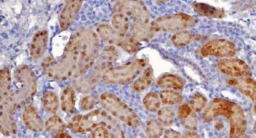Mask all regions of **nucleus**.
I'll return each instance as SVG.
<instances>
[{"mask_svg":"<svg viewBox=\"0 0 256 138\" xmlns=\"http://www.w3.org/2000/svg\"><path fill=\"white\" fill-rule=\"evenodd\" d=\"M198 23V19L190 14L178 13L159 18L152 22L156 32H180L190 28Z\"/></svg>","mask_w":256,"mask_h":138,"instance_id":"6e6552de","label":"nucleus"},{"mask_svg":"<svg viewBox=\"0 0 256 138\" xmlns=\"http://www.w3.org/2000/svg\"><path fill=\"white\" fill-rule=\"evenodd\" d=\"M220 71L232 78H250L252 75L250 66L240 59L228 58L220 60L218 64Z\"/></svg>","mask_w":256,"mask_h":138,"instance_id":"f8f14e48","label":"nucleus"},{"mask_svg":"<svg viewBox=\"0 0 256 138\" xmlns=\"http://www.w3.org/2000/svg\"><path fill=\"white\" fill-rule=\"evenodd\" d=\"M181 124L186 130H189L190 132H195L198 129V117L196 115L195 112L192 111L189 115H187L186 118L181 120Z\"/></svg>","mask_w":256,"mask_h":138,"instance_id":"c9c22d12","label":"nucleus"},{"mask_svg":"<svg viewBox=\"0 0 256 138\" xmlns=\"http://www.w3.org/2000/svg\"><path fill=\"white\" fill-rule=\"evenodd\" d=\"M218 116H224L230 122V138H242L247 128L244 111L240 105L224 98H214L202 111V118L211 122Z\"/></svg>","mask_w":256,"mask_h":138,"instance_id":"f257e3e1","label":"nucleus"},{"mask_svg":"<svg viewBox=\"0 0 256 138\" xmlns=\"http://www.w3.org/2000/svg\"><path fill=\"white\" fill-rule=\"evenodd\" d=\"M200 38V36L190 31H180V32H176L174 35L171 38V42L174 44V46L177 47H183L192 44L194 41L198 40Z\"/></svg>","mask_w":256,"mask_h":138,"instance_id":"4be33fe9","label":"nucleus"},{"mask_svg":"<svg viewBox=\"0 0 256 138\" xmlns=\"http://www.w3.org/2000/svg\"><path fill=\"white\" fill-rule=\"evenodd\" d=\"M186 84L183 78L177 75L164 74L156 80V86L164 90H182Z\"/></svg>","mask_w":256,"mask_h":138,"instance_id":"6ab92c4d","label":"nucleus"},{"mask_svg":"<svg viewBox=\"0 0 256 138\" xmlns=\"http://www.w3.org/2000/svg\"><path fill=\"white\" fill-rule=\"evenodd\" d=\"M192 8L194 10V12H196L202 16H205V18H218L220 19V18H224L226 16L224 10L216 8V7L210 6L207 4L193 3L192 4Z\"/></svg>","mask_w":256,"mask_h":138,"instance_id":"aec40b11","label":"nucleus"},{"mask_svg":"<svg viewBox=\"0 0 256 138\" xmlns=\"http://www.w3.org/2000/svg\"><path fill=\"white\" fill-rule=\"evenodd\" d=\"M146 135L148 138H160L164 134V126L158 120H150L147 122Z\"/></svg>","mask_w":256,"mask_h":138,"instance_id":"c85d7f7f","label":"nucleus"},{"mask_svg":"<svg viewBox=\"0 0 256 138\" xmlns=\"http://www.w3.org/2000/svg\"><path fill=\"white\" fill-rule=\"evenodd\" d=\"M230 86L235 87L244 95L247 96L251 100L256 101V81L253 78H232L227 80Z\"/></svg>","mask_w":256,"mask_h":138,"instance_id":"dca6fc26","label":"nucleus"},{"mask_svg":"<svg viewBox=\"0 0 256 138\" xmlns=\"http://www.w3.org/2000/svg\"><path fill=\"white\" fill-rule=\"evenodd\" d=\"M114 14H125L135 22L148 23L150 12L142 1H120L114 7Z\"/></svg>","mask_w":256,"mask_h":138,"instance_id":"9d476101","label":"nucleus"},{"mask_svg":"<svg viewBox=\"0 0 256 138\" xmlns=\"http://www.w3.org/2000/svg\"><path fill=\"white\" fill-rule=\"evenodd\" d=\"M182 138H201L195 132H187L182 136Z\"/></svg>","mask_w":256,"mask_h":138,"instance_id":"a19ab883","label":"nucleus"},{"mask_svg":"<svg viewBox=\"0 0 256 138\" xmlns=\"http://www.w3.org/2000/svg\"><path fill=\"white\" fill-rule=\"evenodd\" d=\"M48 46V32L41 30L35 34L30 46V56L32 60H38L43 58Z\"/></svg>","mask_w":256,"mask_h":138,"instance_id":"4468645a","label":"nucleus"},{"mask_svg":"<svg viewBox=\"0 0 256 138\" xmlns=\"http://www.w3.org/2000/svg\"><path fill=\"white\" fill-rule=\"evenodd\" d=\"M73 138L71 136L68 135L67 133L65 132H60L58 133L55 136V138Z\"/></svg>","mask_w":256,"mask_h":138,"instance_id":"79ce46f5","label":"nucleus"},{"mask_svg":"<svg viewBox=\"0 0 256 138\" xmlns=\"http://www.w3.org/2000/svg\"><path fill=\"white\" fill-rule=\"evenodd\" d=\"M22 120L25 126L34 132H41L44 130V122L37 110L32 105H28L25 108L22 114Z\"/></svg>","mask_w":256,"mask_h":138,"instance_id":"2eb2a0df","label":"nucleus"},{"mask_svg":"<svg viewBox=\"0 0 256 138\" xmlns=\"http://www.w3.org/2000/svg\"><path fill=\"white\" fill-rule=\"evenodd\" d=\"M119 47L124 50L126 52L129 53L130 55H134L138 52H140V41L135 40L131 35H124L122 40L120 43Z\"/></svg>","mask_w":256,"mask_h":138,"instance_id":"bb28decb","label":"nucleus"},{"mask_svg":"<svg viewBox=\"0 0 256 138\" xmlns=\"http://www.w3.org/2000/svg\"><path fill=\"white\" fill-rule=\"evenodd\" d=\"M160 101L165 105H176L181 104L183 96L180 92L172 90H164L160 92Z\"/></svg>","mask_w":256,"mask_h":138,"instance_id":"cd10ccee","label":"nucleus"},{"mask_svg":"<svg viewBox=\"0 0 256 138\" xmlns=\"http://www.w3.org/2000/svg\"><path fill=\"white\" fill-rule=\"evenodd\" d=\"M254 134L256 135V122H254Z\"/></svg>","mask_w":256,"mask_h":138,"instance_id":"37998d69","label":"nucleus"},{"mask_svg":"<svg viewBox=\"0 0 256 138\" xmlns=\"http://www.w3.org/2000/svg\"><path fill=\"white\" fill-rule=\"evenodd\" d=\"M158 120L164 126H171L175 121V112L170 106H163L158 110Z\"/></svg>","mask_w":256,"mask_h":138,"instance_id":"c756f323","label":"nucleus"},{"mask_svg":"<svg viewBox=\"0 0 256 138\" xmlns=\"http://www.w3.org/2000/svg\"><path fill=\"white\" fill-rule=\"evenodd\" d=\"M160 98L156 92H150L144 98V105L150 112H158L160 108Z\"/></svg>","mask_w":256,"mask_h":138,"instance_id":"2f4dec72","label":"nucleus"},{"mask_svg":"<svg viewBox=\"0 0 256 138\" xmlns=\"http://www.w3.org/2000/svg\"><path fill=\"white\" fill-rule=\"evenodd\" d=\"M193 110H192V108L190 106V105L186 104H184L178 108V116L180 120H183L184 118H186L187 115H189Z\"/></svg>","mask_w":256,"mask_h":138,"instance_id":"58836bf2","label":"nucleus"},{"mask_svg":"<svg viewBox=\"0 0 256 138\" xmlns=\"http://www.w3.org/2000/svg\"><path fill=\"white\" fill-rule=\"evenodd\" d=\"M79 50L78 66L73 77L82 78L92 66L99 50L98 36L92 29L83 28L74 34Z\"/></svg>","mask_w":256,"mask_h":138,"instance_id":"f03ea898","label":"nucleus"},{"mask_svg":"<svg viewBox=\"0 0 256 138\" xmlns=\"http://www.w3.org/2000/svg\"><path fill=\"white\" fill-rule=\"evenodd\" d=\"M112 117L113 116L105 110H94L88 114L76 116L70 121L68 128L74 133L89 132L96 129V127L106 126Z\"/></svg>","mask_w":256,"mask_h":138,"instance_id":"0eeeda50","label":"nucleus"},{"mask_svg":"<svg viewBox=\"0 0 256 138\" xmlns=\"http://www.w3.org/2000/svg\"><path fill=\"white\" fill-rule=\"evenodd\" d=\"M154 72L152 66H148L144 70L142 76L138 78L134 84V89L138 92H142L150 87L153 82Z\"/></svg>","mask_w":256,"mask_h":138,"instance_id":"5701e85b","label":"nucleus"},{"mask_svg":"<svg viewBox=\"0 0 256 138\" xmlns=\"http://www.w3.org/2000/svg\"><path fill=\"white\" fill-rule=\"evenodd\" d=\"M1 77V100L9 98L12 94V81L8 68H4L0 72Z\"/></svg>","mask_w":256,"mask_h":138,"instance_id":"b1692460","label":"nucleus"},{"mask_svg":"<svg viewBox=\"0 0 256 138\" xmlns=\"http://www.w3.org/2000/svg\"><path fill=\"white\" fill-rule=\"evenodd\" d=\"M146 65L144 59H135L122 66L106 69L102 75V80L107 84H125L137 78Z\"/></svg>","mask_w":256,"mask_h":138,"instance_id":"423d86ee","label":"nucleus"},{"mask_svg":"<svg viewBox=\"0 0 256 138\" xmlns=\"http://www.w3.org/2000/svg\"><path fill=\"white\" fill-rule=\"evenodd\" d=\"M254 112L256 114V104H254Z\"/></svg>","mask_w":256,"mask_h":138,"instance_id":"c03bdc74","label":"nucleus"},{"mask_svg":"<svg viewBox=\"0 0 256 138\" xmlns=\"http://www.w3.org/2000/svg\"><path fill=\"white\" fill-rule=\"evenodd\" d=\"M180 133L174 130L168 129L164 132V138H180Z\"/></svg>","mask_w":256,"mask_h":138,"instance_id":"ea45409f","label":"nucleus"},{"mask_svg":"<svg viewBox=\"0 0 256 138\" xmlns=\"http://www.w3.org/2000/svg\"><path fill=\"white\" fill-rule=\"evenodd\" d=\"M46 129L52 133L62 132L66 129V124L58 115H53L50 118L47 120L44 124Z\"/></svg>","mask_w":256,"mask_h":138,"instance_id":"7c9ffc66","label":"nucleus"},{"mask_svg":"<svg viewBox=\"0 0 256 138\" xmlns=\"http://www.w3.org/2000/svg\"><path fill=\"white\" fill-rule=\"evenodd\" d=\"M18 106L12 96L1 100V130L4 135L12 136L18 132L14 112Z\"/></svg>","mask_w":256,"mask_h":138,"instance_id":"9b49d317","label":"nucleus"},{"mask_svg":"<svg viewBox=\"0 0 256 138\" xmlns=\"http://www.w3.org/2000/svg\"><path fill=\"white\" fill-rule=\"evenodd\" d=\"M96 32L102 40L110 44L113 46H119L124 36V35L120 34L116 29L107 24H102L98 26L96 29Z\"/></svg>","mask_w":256,"mask_h":138,"instance_id":"a211bd4d","label":"nucleus"},{"mask_svg":"<svg viewBox=\"0 0 256 138\" xmlns=\"http://www.w3.org/2000/svg\"><path fill=\"white\" fill-rule=\"evenodd\" d=\"M107 127L110 130V138H125L122 129L116 118H111Z\"/></svg>","mask_w":256,"mask_h":138,"instance_id":"f704fd0d","label":"nucleus"},{"mask_svg":"<svg viewBox=\"0 0 256 138\" xmlns=\"http://www.w3.org/2000/svg\"><path fill=\"white\" fill-rule=\"evenodd\" d=\"M84 1H67L64 9L62 10L59 16V24L62 30H67L73 25L76 20V16L82 8V4Z\"/></svg>","mask_w":256,"mask_h":138,"instance_id":"ddd939ff","label":"nucleus"},{"mask_svg":"<svg viewBox=\"0 0 256 138\" xmlns=\"http://www.w3.org/2000/svg\"><path fill=\"white\" fill-rule=\"evenodd\" d=\"M95 104H96L95 98L94 96H84L80 100V106L84 111H89V110H92L94 108Z\"/></svg>","mask_w":256,"mask_h":138,"instance_id":"e433bc0d","label":"nucleus"},{"mask_svg":"<svg viewBox=\"0 0 256 138\" xmlns=\"http://www.w3.org/2000/svg\"><path fill=\"white\" fill-rule=\"evenodd\" d=\"M79 50L76 34L72 35L64 50V54L58 62H56L44 71L49 78L56 80H66L74 76L78 66Z\"/></svg>","mask_w":256,"mask_h":138,"instance_id":"7ed1b4c3","label":"nucleus"},{"mask_svg":"<svg viewBox=\"0 0 256 138\" xmlns=\"http://www.w3.org/2000/svg\"><path fill=\"white\" fill-rule=\"evenodd\" d=\"M37 92V78L32 69L26 65L16 69L14 74V86H12V96L16 106L25 104L35 95Z\"/></svg>","mask_w":256,"mask_h":138,"instance_id":"20e7f679","label":"nucleus"},{"mask_svg":"<svg viewBox=\"0 0 256 138\" xmlns=\"http://www.w3.org/2000/svg\"><path fill=\"white\" fill-rule=\"evenodd\" d=\"M111 22L114 28L116 29L120 34H126L130 28V20L128 16L122 14H114Z\"/></svg>","mask_w":256,"mask_h":138,"instance_id":"a878e982","label":"nucleus"},{"mask_svg":"<svg viewBox=\"0 0 256 138\" xmlns=\"http://www.w3.org/2000/svg\"><path fill=\"white\" fill-rule=\"evenodd\" d=\"M99 102L106 112L122 121L128 126L138 127L141 124V120L137 114L116 96L111 93H104L100 96Z\"/></svg>","mask_w":256,"mask_h":138,"instance_id":"39448f33","label":"nucleus"},{"mask_svg":"<svg viewBox=\"0 0 256 138\" xmlns=\"http://www.w3.org/2000/svg\"><path fill=\"white\" fill-rule=\"evenodd\" d=\"M242 138H248V136H244H244H242Z\"/></svg>","mask_w":256,"mask_h":138,"instance_id":"a18cd8bd","label":"nucleus"},{"mask_svg":"<svg viewBox=\"0 0 256 138\" xmlns=\"http://www.w3.org/2000/svg\"><path fill=\"white\" fill-rule=\"evenodd\" d=\"M236 53V46L232 41L222 38L208 41L200 49V54L202 58L216 56L228 59L234 56Z\"/></svg>","mask_w":256,"mask_h":138,"instance_id":"1a4fd4ad","label":"nucleus"},{"mask_svg":"<svg viewBox=\"0 0 256 138\" xmlns=\"http://www.w3.org/2000/svg\"><path fill=\"white\" fill-rule=\"evenodd\" d=\"M156 31L154 30L152 23L134 22L132 26L130 35L138 41L148 40L156 34Z\"/></svg>","mask_w":256,"mask_h":138,"instance_id":"f3484780","label":"nucleus"},{"mask_svg":"<svg viewBox=\"0 0 256 138\" xmlns=\"http://www.w3.org/2000/svg\"><path fill=\"white\" fill-rule=\"evenodd\" d=\"M60 104L64 112L68 114L76 112V95L71 87H66L62 92Z\"/></svg>","mask_w":256,"mask_h":138,"instance_id":"412c9836","label":"nucleus"},{"mask_svg":"<svg viewBox=\"0 0 256 138\" xmlns=\"http://www.w3.org/2000/svg\"></svg>","mask_w":256,"mask_h":138,"instance_id":"49530a36","label":"nucleus"},{"mask_svg":"<svg viewBox=\"0 0 256 138\" xmlns=\"http://www.w3.org/2000/svg\"><path fill=\"white\" fill-rule=\"evenodd\" d=\"M90 138H110V130L105 126L96 127L92 130Z\"/></svg>","mask_w":256,"mask_h":138,"instance_id":"4c0bfd02","label":"nucleus"},{"mask_svg":"<svg viewBox=\"0 0 256 138\" xmlns=\"http://www.w3.org/2000/svg\"><path fill=\"white\" fill-rule=\"evenodd\" d=\"M43 106L46 111L50 114H56L59 108V101L58 96L55 93L50 90H46L43 93Z\"/></svg>","mask_w":256,"mask_h":138,"instance_id":"393cba45","label":"nucleus"},{"mask_svg":"<svg viewBox=\"0 0 256 138\" xmlns=\"http://www.w3.org/2000/svg\"><path fill=\"white\" fill-rule=\"evenodd\" d=\"M208 105L207 98L199 93H195L190 99V106L195 112H201L204 111Z\"/></svg>","mask_w":256,"mask_h":138,"instance_id":"473e14b6","label":"nucleus"},{"mask_svg":"<svg viewBox=\"0 0 256 138\" xmlns=\"http://www.w3.org/2000/svg\"><path fill=\"white\" fill-rule=\"evenodd\" d=\"M99 56L100 58L98 60L108 66L111 64H113L114 62L118 58V52L114 46H107L102 50V53Z\"/></svg>","mask_w":256,"mask_h":138,"instance_id":"72a5a7b5","label":"nucleus"}]
</instances>
